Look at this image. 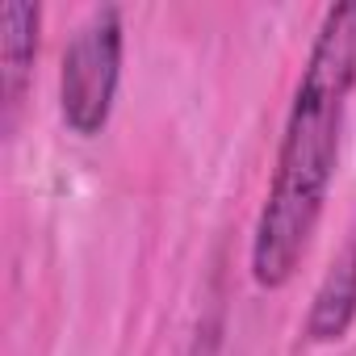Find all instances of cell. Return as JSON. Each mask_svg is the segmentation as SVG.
Listing matches in <instances>:
<instances>
[{"instance_id":"obj_1","label":"cell","mask_w":356,"mask_h":356,"mask_svg":"<svg viewBox=\"0 0 356 356\" xmlns=\"http://www.w3.org/2000/svg\"><path fill=\"white\" fill-rule=\"evenodd\" d=\"M352 88H356V0H339L323 13L314 30L310 55L302 63L285 113L273 181L256 214L248 268L260 289L289 285L310 252V239L331 197Z\"/></svg>"},{"instance_id":"obj_4","label":"cell","mask_w":356,"mask_h":356,"mask_svg":"<svg viewBox=\"0 0 356 356\" xmlns=\"http://www.w3.org/2000/svg\"><path fill=\"white\" fill-rule=\"evenodd\" d=\"M352 323H356V239H348L343 252L327 264L310 298L302 335L310 343H339L352 331Z\"/></svg>"},{"instance_id":"obj_3","label":"cell","mask_w":356,"mask_h":356,"mask_svg":"<svg viewBox=\"0 0 356 356\" xmlns=\"http://www.w3.org/2000/svg\"><path fill=\"white\" fill-rule=\"evenodd\" d=\"M42 9L30 0H5L0 9V105H5V134H13L34 63H38Z\"/></svg>"},{"instance_id":"obj_2","label":"cell","mask_w":356,"mask_h":356,"mask_svg":"<svg viewBox=\"0 0 356 356\" xmlns=\"http://www.w3.org/2000/svg\"><path fill=\"white\" fill-rule=\"evenodd\" d=\"M126 26L118 5H97L72 34L59 63V118L72 134L92 138L109 126L122 84Z\"/></svg>"}]
</instances>
